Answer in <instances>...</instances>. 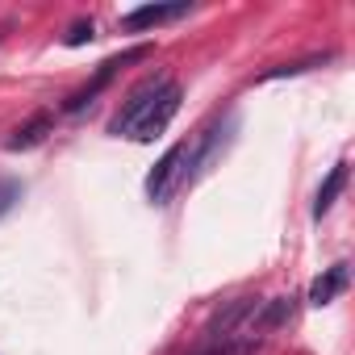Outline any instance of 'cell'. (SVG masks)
I'll list each match as a JSON object with an SVG mask.
<instances>
[{
	"label": "cell",
	"mask_w": 355,
	"mask_h": 355,
	"mask_svg": "<svg viewBox=\"0 0 355 355\" xmlns=\"http://www.w3.org/2000/svg\"><path fill=\"white\" fill-rule=\"evenodd\" d=\"M334 55H309V59H297V63H280V67H268L259 80L268 84V80H284V76H301V71H309V67H322V63H330Z\"/></svg>",
	"instance_id": "9c48e42d"
},
{
	"label": "cell",
	"mask_w": 355,
	"mask_h": 355,
	"mask_svg": "<svg viewBox=\"0 0 355 355\" xmlns=\"http://www.w3.org/2000/svg\"><path fill=\"white\" fill-rule=\"evenodd\" d=\"M146 55H150V46H130V51H121V55L105 59V63L96 67V76H92V80H88L80 92H71V96H67V105H63V109H67V113H80V109H88V105H92V101H96V96H101V92H105V88H109V84H113V80H117V76H121L130 63H142Z\"/></svg>",
	"instance_id": "6da1fadb"
},
{
	"label": "cell",
	"mask_w": 355,
	"mask_h": 355,
	"mask_svg": "<svg viewBox=\"0 0 355 355\" xmlns=\"http://www.w3.org/2000/svg\"><path fill=\"white\" fill-rule=\"evenodd\" d=\"M175 113H180V84H171V80H167V84H163V92L142 109V117L134 121V130H130L125 138H134V142H155V138L171 125V117H175Z\"/></svg>",
	"instance_id": "7a4b0ae2"
},
{
	"label": "cell",
	"mask_w": 355,
	"mask_h": 355,
	"mask_svg": "<svg viewBox=\"0 0 355 355\" xmlns=\"http://www.w3.org/2000/svg\"><path fill=\"white\" fill-rule=\"evenodd\" d=\"M347 189V163H334L330 167V175L322 180V189H318V197H313V218L322 222L330 209H334V201H338V193Z\"/></svg>",
	"instance_id": "ba28073f"
},
{
	"label": "cell",
	"mask_w": 355,
	"mask_h": 355,
	"mask_svg": "<svg viewBox=\"0 0 355 355\" xmlns=\"http://www.w3.org/2000/svg\"><path fill=\"white\" fill-rule=\"evenodd\" d=\"M5 34H9V21H0V42H5Z\"/></svg>",
	"instance_id": "8fae6325"
},
{
	"label": "cell",
	"mask_w": 355,
	"mask_h": 355,
	"mask_svg": "<svg viewBox=\"0 0 355 355\" xmlns=\"http://www.w3.org/2000/svg\"><path fill=\"white\" fill-rule=\"evenodd\" d=\"M184 163H189V142H175V146L155 163V171L146 175V197H150L155 205H163L175 184H184Z\"/></svg>",
	"instance_id": "3957f363"
},
{
	"label": "cell",
	"mask_w": 355,
	"mask_h": 355,
	"mask_svg": "<svg viewBox=\"0 0 355 355\" xmlns=\"http://www.w3.org/2000/svg\"><path fill=\"white\" fill-rule=\"evenodd\" d=\"M163 84H167V76H150V80H142V84H138V88H134V92L125 96V105H121V113H117V117L109 121V134H117V138H125V134L134 130V121L142 117V109H146V105H150V101H155V96L163 92Z\"/></svg>",
	"instance_id": "277c9868"
},
{
	"label": "cell",
	"mask_w": 355,
	"mask_h": 355,
	"mask_svg": "<svg viewBox=\"0 0 355 355\" xmlns=\"http://www.w3.org/2000/svg\"><path fill=\"white\" fill-rule=\"evenodd\" d=\"M51 130H55V117H51V113H34L26 125H17V130H13V138H9L5 146H9V150H34L38 142H46V134H51Z\"/></svg>",
	"instance_id": "8992f818"
},
{
	"label": "cell",
	"mask_w": 355,
	"mask_h": 355,
	"mask_svg": "<svg viewBox=\"0 0 355 355\" xmlns=\"http://www.w3.org/2000/svg\"><path fill=\"white\" fill-rule=\"evenodd\" d=\"M184 13H189L184 0H180V5H142V9H134V13L121 17V30H130V34H138V30H155V26L175 21V17H184Z\"/></svg>",
	"instance_id": "5b68a950"
},
{
	"label": "cell",
	"mask_w": 355,
	"mask_h": 355,
	"mask_svg": "<svg viewBox=\"0 0 355 355\" xmlns=\"http://www.w3.org/2000/svg\"><path fill=\"white\" fill-rule=\"evenodd\" d=\"M92 38V21H76L67 34H63V46H84Z\"/></svg>",
	"instance_id": "30bf717a"
},
{
	"label": "cell",
	"mask_w": 355,
	"mask_h": 355,
	"mask_svg": "<svg viewBox=\"0 0 355 355\" xmlns=\"http://www.w3.org/2000/svg\"><path fill=\"white\" fill-rule=\"evenodd\" d=\"M347 280H351V268L347 263H334V268H326L313 284H309V301L313 305H330L343 288H347Z\"/></svg>",
	"instance_id": "52a82bcc"
}]
</instances>
